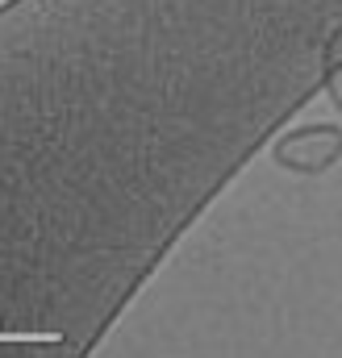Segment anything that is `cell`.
Wrapping results in <instances>:
<instances>
[{"label": "cell", "mask_w": 342, "mask_h": 358, "mask_svg": "<svg viewBox=\"0 0 342 358\" xmlns=\"http://www.w3.org/2000/svg\"><path fill=\"white\" fill-rule=\"evenodd\" d=\"M322 84H326V96L342 108V55L330 63V71H326V80H322Z\"/></svg>", "instance_id": "cell-2"}, {"label": "cell", "mask_w": 342, "mask_h": 358, "mask_svg": "<svg viewBox=\"0 0 342 358\" xmlns=\"http://www.w3.org/2000/svg\"><path fill=\"white\" fill-rule=\"evenodd\" d=\"M271 163L288 176H326L342 163V129L338 125H296L275 138Z\"/></svg>", "instance_id": "cell-1"}]
</instances>
